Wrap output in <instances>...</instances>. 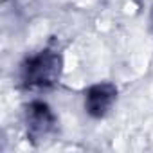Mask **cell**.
I'll return each instance as SVG.
<instances>
[{"instance_id": "1", "label": "cell", "mask_w": 153, "mask_h": 153, "mask_svg": "<svg viewBox=\"0 0 153 153\" xmlns=\"http://www.w3.org/2000/svg\"><path fill=\"white\" fill-rule=\"evenodd\" d=\"M61 67V54L52 49H43L24 61L22 83L27 88H51L59 79Z\"/></svg>"}, {"instance_id": "2", "label": "cell", "mask_w": 153, "mask_h": 153, "mask_svg": "<svg viewBox=\"0 0 153 153\" xmlns=\"http://www.w3.org/2000/svg\"><path fill=\"white\" fill-rule=\"evenodd\" d=\"M25 126L27 137L31 142L45 140L56 130V115L43 101H33L25 110Z\"/></svg>"}, {"instance_id": "3", "label": "cell", "mask_w": 153, "mask_h": 153, "mask_svg": "<svg viewBox=\"0 0 153 153\" xmlns=\"http://www.w3.org/2000/svg\"><path fill=\"white\" fill-rule=\"evenodd\" d=\"M117 101V88L112 83H97L90 87L85 94V110L88 115L101 119L105 117L114 103Z\"/></svg>"}]
</instances>
